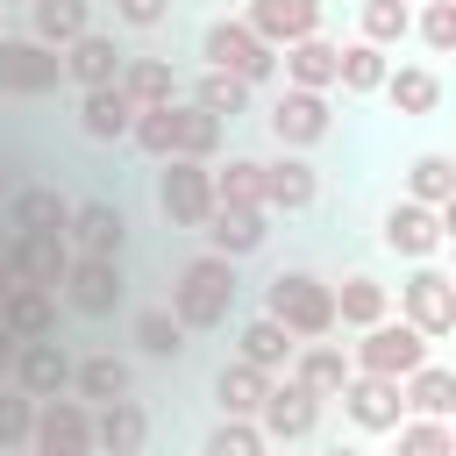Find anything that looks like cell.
<instances>
[{"label":"cell","mask_w":456,"mask_h":456,"mask_svg":"<svg viewBox=\"0 0 456 456\" xmlns=\"http://www.w3.org/2000/svg\"><path fill=\"white\" fill-rule=\"evenodd\" d=\"M235 264L228 256H214V249H200V256H185V271L171 278V321L185 328V335H214V328H228V314H235Z\"/></svg>","instance_id":"6da1fadb"},{"label":"cell","mask_w":456,"mask_h":456,"mask_svg":"<svg viewBox=\"0 0 456 456\" xmlns=\"http://www.w3.org/2000/svg\"><path fill=\"white\" fill-rule=\"evenodd\" d=\"M264 321H278L292 342H328V335H335V292H328V278H314V271H278V278L264 285Z\"/></svg>","instance_id":"7a4b0ae2"},{"label":"cell","mask_w":456,"mask_h":456,"mask_svg":"<svg viewBox=\"0 0 456 456\" xmlns=\"http://www.w3.org/2000/svg\"><path fill=\"white\" fill-rule=\"evenodd\" d=\"M435 356V342L428 335H413L399 314H385L378 328H363V342H349V370H363V378H413L420 363Z\"/></svg>","instance_id":"3957f363"},{"label":"cell","mask_w":456,"mask_h":456,"mask_svg":"<svg viewBox=\"0 0 456 456\" xmlns=\"http://www.w3.org/2000/svg\"><path fill=\"white\" fill-rule=\"evenodd\" d=\"M200 57H207V71H228V78H242L249 93L278 71V50H271V43H256V36H249L242 21H228V14L200 28Z\"/></svg>","instance_id":"277c9868"},{"label":"cell","mask_w":456,"mask_h":456,"mask_svg":"<svg viewBox=\"0 0 456 456\" xmlns=\"http://www.w3.org/2000/svg\"><path fill=\"white\" fill-rule=\"evenodd\" d=\"M399 321H406L413 335L442 342V335L456 328V278H449L442 264H413V278L399 285Z\"/></svg>","instance_id":"5b68a950"},{"label":"cell","mask_w":456,"mask_h":456,"mask_svg":"<svg viewBox=\"0 0 456 456\" xmlns=\"http://www.w3.org/2000/svg\"><path fill=\"white\" fill-rule=\"evenodd\" d=\"M271 135H278V150H292V157H306L314 142H328L335 135V107H328V93H299V86H285L278 100H271Z\"/></svg>","instance_id":"8992f818"},{"label":"cell","mask_w":456,"mask_h":456,"mask_svg":"<svg viewBox=\"0 0 456 456\" xmlns=\"http://www.w3.org/2000/svg\"><path fill=\"white\" fill-rule=\"evenodd\" d=\"M157 207L171 228H200L214 214V164H192V157H164L157 171Z\"/></svg>","instance_id":"52a82bcc"},{"label":"cell","mask_w":456,"mask_h":456,"mask_svg":"<svg viewBox=\"0 0 456 456\" xmlns=\"http://www.w3.org/2000/svg\"><path fill=\"white\" fill-rule=\"evenodd\" d=\"M378 242H385L392 256H406V264H435V249L449 242V207L435 214V207H413V200H399V207H385V221H378Z\"/></svg>","instance_id":"ba28073f"},{"label":"cell","mask_w":456,"mask_h":456,"mask_svg":"<svg viewBox=\"0 0 456 456\" xmlns=\"http://www.w3.org/2000/svg\"><path fill=\"white\" fill-rule=\"evenodd\" d=\"M64 306L71 314H86V321H107L121 299H128V278H121V256H71V271H64Z\"/></svg>","instance_id":"9c48e42d"},{"label":"cell","mask_w":456,"mask_h":456,"mask_svg":"<svg viewBox=\"0 0 456 456\" xmlns=\"http://www.w3.org/2000/svg\"><path fill=\"white\" fill-rule=\"evenodd\" d=\"M57 86H64V57H57V50H43L36 36H0V93L43 100V93H57Z\"/></svg>","instance_id":"30bf717a"},{"label":"cell","mask_w":456,"mask_h":456,"mask_svg":"<svg viewBox=\"0 0 456 456\" xmlns=\"http://www.w3.org/2000/svg\"><path fill=\"white\" fill-rule=\"evenodd\" d=\"M28 456H93V406L86 399H43L36 406V435H28Z\"/></svg>","instance_id":"8fae6325"},{"label":"cell","mask_w":456,"mask_h":456,"mask_svg":"<svg viewBox=\"0 0 456 456\" xmlns=\"http://www.w3.org/2000/svg\"><path fill=\"white\" fill-rule=\"evenodd\" d=\"M314 428H321V399H306L292 378H271V392H264V406H256V435L278 442V449H292V442H306Z\"/></svg>","instance_id":"7c38bea8"},{"label":"cell","mask_w":456,"mask_h":456,"mask_svg":"<svg viewBox=\"0 0 456 456\" xmlns=\"http://www.w3.org/2000/svg\"><path fill=\"white\" fill-rule=\"evenodd\" d=\"M235 21H242L256 43L285 50V43H306V36H321V0H249Z\"/></svg>","instance_id":"4fadbf2b"},{"label":"cell","mask_w":456,"mask_h":456,"mask_svg":"<svg viewBox=\"0 0 456 456\" xmlns=\"http://www.w3.org/2000/svg\"><path fill=\"white\" fill-rule=\"evenodd\" d=\"M64 242H71V256H121L128 249V214L114 200H78L71 221H64Z\"/></svg>","instance_id":"5bb4252c"},{"label":"cell","mask_w":456,"mask_h":456,"mask_svg":"<svg viewBox=\"0 0 456 456\" xmlns=\"http://www.w3.org/2000/svg\"><path fill=\"white\" fill-rule=\"evenodd\" d=\"M64 271H71V242H64V235H7V278H14V285L57 292Z\"/></svg>","instance_id":"9a60e30c"},{"label":"cell","mask_w":456,"mask_h":456,"mask_svg":"<svg viewBox=\"0 0 456 456\" xmlns=\"http://www.w3.org/2000/svg\"><path fill=\"white\" fill-rule=\"evenodd\" d=\"M335 399H342L349 428H363V435H392V428L406 420V406H399V385H392V378H363V370H349V385H342Z\"/></svg>","instance_id":"2e32d148"},{"label":"cell","mask_w":456,"mask_h":456,"mask_svg":"<svg viewBox=\"0 0 456 456\" xmlns=\"http://www.w3.org/2000/svg\"><path fill=\"white\" fill-rule=\"evenodd\" d=\"M200 235H207L214 256L242 264V256H256V249L271 242V214H256V207H214V214L200 221Z\"/></svg>","instance_id":"e0dca14e"},{"label":"cell","mask_w":456,"mask_h":456,"mask_svg":"<svg viewBox=\"0 0 456 456\" xmlns=\"http://www.w3.org/2000/svg\"><path fill=\"white\" fill-rule=\"evenodd\" d=\"M7 385H14V392H28L36 406H43V399H64V392H71V356H64L57 342H21V349H14Z\"/></svg>","instance_id":"ac0fdd59"},{"label":"cell","mask_w":456,"mask_h":456,"mask_svg":"<svg viewBox=\"0 0 456 456\" xmlns=\"http://www.w3.org/2000/svg\"><path fill=\"white\" fill-rule=\"evenodd\" d=\"M142 449H150V406L142 399L93 406V456H142Z\"/></svg>","instance_id":"d6986e66"},{"label":"cell","mask_w":456,"mask_h":456,"mask_svg":"<svg viewBox=\"0 0 456 456\" xmlns=\"http://www.w3.org/2000/svg\"><path fill=\"white\" fill-rule=\"evenodd\" d=\"M57 57H64V78H71L78 93H93V86H114V78H121V64H128V50H121L107 28H86V36H78L71 50H57Z\"/></svg>","instance_id":"ffe728a7"},{"label":"cell","mask_w":456,"mask_h":456,"mask_svg":"<svg viewBox=\"0 0 456 456\" xmlns=\"http://www.w3.org/2000/svg\"><path fill=\"white\" fill-rule=\"evenodd\" d=\"M264 171V214H306L314 200H321V178H314V164L306 157H271V164H256Z\"/></svg>","instance_id":"44dd1931"},{"label":"cell","mask_w":456,"mask_h":456,"mask_svg":"<svg viewBox=\"0 0 456 456\" xmlns=\"http://www.w3.org/2000/svg\"><path fill=\"white\" fill-rule=\"evenodd\" d=\"M285 378L306 392V399H335L342 385H349V349H335V342H299L292 349V363H285Z\"/></svg>","instance_id":"7402d4cb"},{"label":"cell","mask_w":456,"mask_h":456,"mask_svg":"<svg viewBox=\"0 0 456 456\" xmlns=\"http://www.w3.org/2000/svg\"><path fill=\"white\" fill-rule=\"evenodd\" d=\"M0 328H7L14 342H50V335H57V292H43V285H7V292H0Z\"/></svg>","instance_id":"603a6c76"},{"label":"cell","mask_w":456,"mask_h":456,"mask_svg":"<svg viewBox=\"0 0 456 456\" xmlns=\"http://www.w3.org/2000/svg\"><path fill=\"white\" fill-rule=\"evenodd\" d=\"M328 292H335V328H356V335H363V328H378V321L392 314V285H378L370 271H349V278L328 285Z\"/></svg>","instance_id":"cb8c5ba5"},{"label":"cell","mask_w":456,"mask_h":456,"mask_svg":"<svg viewBox=\"0 0 456 456\" xmlns=\"http://www.w3.org/2000/svg\"><path fill=\"white\" fill-rule=\"evenodd\" d=\"M399 406H406V420H449L456 413V370H442L428 356L413 378H399Z\"/></svg>","instance_id":"d4e9b609"},{"label":"cell","mask_w":456,"mask_h":456,"mask_svg":"<svg viewBox=\"0 0 456 456\" xmlns=\"http://www.w3.org/2000/svg\"><path fill=\"white\" fill-rule=\"evenodd\" d=\"M86 28H93V0H28V28L21 36H36L43 50H71Z\"/></svg>","instance_id":"484cf974"},{"label":"cell","mask_w":456,"mask_h":456,"mask_svg":"<svg viewBox=\"0 0 456 456\" xmlns=\"http://www.w3.org/2000/svg\"><path fill=\"white\" fill-rule=\"evenodd\" d=\"M64 221H71V200L57 185H21L7 200V228L14 235H64Z\"/></svg>","instance_id":"4316f807"},{"label":"cell","mask_w":456,"mask_h":456,"mask_svg":"<svg viewBox=\"0 0 456 456\" xmlns=\"http://www.w3.org/2000/svg\"><path fill=\"white\" fill-rule=\"evenodd\" d=\"M71 399H86V406L128 399V356H114V349H93V356H78V363H71Z\"/></svg>","instance_id":"83f0119b"},{"label":"cell","mask_w":456,"mask_h":456,"mask_svg":"<svg viewBox=\"0 0 456 456\" xmlns=\"http://www.w3.org/2000/svg\"><path fill=\"white\" fill-rule=\"evenodd\" d=\"M335 50H342V43H328V36L285 43V50H278V57H285V86H299V93H335Z\"/></svg>","instance_id":"f1b7e54d"},{"label":"cell","mask_w":456,"mask_h":456,"mask_svg":"<svg viewBox=\"0 0 456 456\" xmlns=\"http://www.w3.org/2000/svg\"><path fill=\"white\" fill-rule=\"evenodd\" d=\"M78 128H86L93 142H128L135 107L121 100V86H93V93H78Z\"/></svg>","instance_id":"f546056e"},{"label":"cell","mask_w":456,"mask_h":456,"mask_svg":"<svg viewBox=\"0 0 456 456\" xmlns=\"http://www.w3.org/2000/svg\"><path fill=\"white\" fill-rule=\"evenodd\" d=\"M221 135H228V121H214V114H200L192 100H178V107H171V157H192V164H214V157H221Z\"/></svg>","instance_id":"4dcf8cb0"},{"label":"cell","mask_w":456,"mask_h":456,"mask_svg":"<svg viewBox=\"0 0 456 456\" xmlns=\"http://www.w3.org/2000/svg\"><path fill=\"white\" fill-rule=\"evenodd\" d=\"M292 349H299V342H292L278 321H264V314L242 321V335H235V363H249V370H264V378H278V370L292 363Z\"/></svg>","instance_id":"1f68e13d"},{"label":"cell","mask_w":456,"mask_h":456,"mask_svg":"<svg viewBox=\"0 0 456 456\" xmlns=\"http://www.w3.org/2000/svg\"><path fill=\"white\" fill-rule=\"evenodd\" d=\"M114 86H121V100H128L135 114H142V107H171V100H178V78H171V64H164V57H128Z\"/></svg>","instance_id":"d6a6232c"},{"label":"cell","mask_w":456,"mask_h":456,"mask_svg":"<svg viewBox=\"0 0 456 456\" xmlns=\"http://www.w3.org/2000/svg\"><path fill=\"white\" fill-rule=\"evenodd\" d=\"M385 100H392V114H406V121H420V114H435L442 107V78L428 71V64H399V71H385V86H378Z\"/></svg>","instance_id":"836d02e7"},{"label":"cell","mask_w":456,"mask_h":456,"mask_svg":"<svg viewBox=\"0 0 456 456\" xmlns=\"http://www.w3.org/2000/svg\"><path fill=\"white\" fill-rule=\"evenodd\" d=\"M406 200L413 207H456V157H442V150H420L413 164H406Z\"/></svg>","instance_id":"e575fe53"},{"label":"cell","mask_w":456,"mask_h":456,"mask_svg":"<svg viewBox=\"0 0 456 456\" xmlns=\"http://www.w3.org/2000/svg\"><path fill=\"white\" fill-rule=\"evenodd\" d=\"M264 392H271V378L249 370V363H221V370H214V406H221V420H256Z\"/></svg>","instance_id":"d590c367"},{"label":"cell","mask_w":456,"mask_h":456,"mask_svg":"<svg viewBox=\"0 0 456 456\" xmlns=\"http://www.w3.org/2000/svg\"><path fill=\"white\" fill-rule=\"evenodd\" d=\"M385 71H392V64H385V50H370V43H342V50H335V86H342L349 100H370V93L385 86Z\"/></svg>","instance_id":"8d00e7d4"},{"label":"cell","mask_w":456,"mask_h":456,"mask_svg":"<svg viewBox=\"0 0 456 456\" xmlns=\"http://www.w3.org/2000/svg\"><path fill=\"white\" fill-rule=\"evenodd\" d=\"M406 36H413V7H406V0H363V7H356V43L392 50V43H406Z\"/></svg>","instance_id":"74e56055"},{"label":"cell","mask_w":456,"mask_h":456,"mask_svg":"<svg viewBox=\"0 0 456 456\" xmlns=\"http://www.w3.org/2000/svg\"><path fill=\"white\" fill-rule=\"evenodd\" d=\"M192 107L214 114V121H235V114L249 107V86L228 78V71H200V78H192Z\"/></svg>","instance_id":"f35d334b"},{"label":"cell","mask_w":456,"mask_h":456,"mask_svg":"<svg viewBox=\"0 0 456 456\" xmlns=\"http://www.w3.org/2000/svg\"><path fill=\"white\" fill-rule=\"evenodd\" d=\"M214 207H256L264 214V171H256V157H228V171H214Z\"/></svg>","instance_id":"ab89813d"},{"label":"cell","mask_w":456,"mask_h":456,"mask_svg":"<svg viewBox=\"0 0 456 456\" xmlns=\"http://www.w3.org/2000/svg\"><path fill=\"white\" fill-rule=\"evenodd\" d=\"M128 335H135V349H142V356H157V363H171V356H185V328H178V321H171L164 306H142Z\"/></svg>","instance_id":"60d3db41"},{"label":"cell","mask_w":456,"mask_h":456,"mask_svg":"<svg viewBox=\"0 0 456 456\" xmlns=\"http://www.w3.org/2000/svg\"><path fill=\"white\" fill-rule=\"evenodd\" d=\"M200 456H271V442L256 435V420H214Z\"/></svg>","instance_id":"b9f144b4"},{"label":"cell","mask_w":456,"mask_h":456,"mask_svg":"<svg viewBox=\"0 0 456 456\" xmlns=\"http://www.w3.org/2000/svg\"><path fill=\"white\" fill-rule=\"evenodd\" d=\"M392 435H399V442H392V456H456L449 420H399Z\"/></svg>","instance_id":"7bdbcfd3"},{"label":"cell","mask_w":456,"mask_h":456,"mask_svg":"<svg viewBox=\"0 0 456 456\" xmlns=\"http://www.w3.org/2000/svg\"><path fill=\"white\" fill-rule=\"evenodd\" d=\"M28 435H36V399L0 385V449H28Z\"/></svg>","instance_id":"ee69618b"},{"label":"cell","mask_w":456,"mask_h":456,"mask_svg":"<svg viewBox=\"0 0 456 456\" xmlns=\"http://www.w3.org/2000/svg\"><path fill=\"white\" fill-rule=\"evenodd\" d=\"M413 36H420L435 57H449V50H456V0H428V7L413 14Z\"/></svg>","instance_id":"f6af8a7d"},{"label":"cell","mask_w":456,"mask_h":456,"mask_svg":"<svg viewBox=\"0 0 456 456\" xmlns=\"http://www.w3.org/2000/svg\"><path fill=\"white\" fill-rule=\"evenodd\" d=\"M171 107H178V100H171ZM171 107H142L135 128H128V142H135L142 157H157V164L171 157Z\"/></svg>","instance_id":"bcb514c9"},{"label":"cell","mask_w":456,"mask_h":456,"mask_svg":"<svg viewBox=\"0 0 456 456\" xmlns=\"http://www.w3.org/2000/svg\"><path fill=\"white\" fill-rule=\"evenodd\" d=\"M114 21H128V28H164V21H171V0H114Z\"/></svg>","instance_id":"7dc6e473"},{"label":"cell","mask_w":456,"mask_h":456,"mask_svg":"<svg viewBox=\"0 0 456 456\" xmlns=\"http://www.w3.org/2000/svg\"><path fill=\"white\" fill-rule=\"evenodd\" d=\"M14 349H21V342H14V335H7V328H0V378H7V370H14Z\"/></svg>","instance_id":"c3c4849f"},{"label":"cell","mask_w":456,"mask_h":456,"mask_svg":"<svg viewBox=\"0 0 456 456\" xmlns=\"http://www.w3.org/2000/svg\"><path fill=\"white\" fill-rule=\"evenodd\" d=\"M321 456H363V449H356V442H328Z\"/></svg>","instance_id":"681fc988"},{"label":"cell","mask_w":456,"mask_h":456,"mask_svg":"<svg viewBox=\"0 0 456 456\" xmlns=\"http://www.w3.org/2000/svg\"><path fill=\"white\" fill-rule=\"evenodd\" d=\"M7 285H14V278H7V242H0V292H7Z\"/></svg>","instance_id":"f907efd6"},{"label":"cell","mask_w":456,"mask_h":456,"mask_svg":"<svg viewBox=\"0 0 456 456\" xmlns=\"http://www.w3.org/2000/svg\"><path fill=\"white\" fill-rule=\"evenodd\" d=\"M0 7H7V0H0ZM14 7H28V0H14Z\"/></svg>","instance_id":"816d5d0a"}]
</instances>
